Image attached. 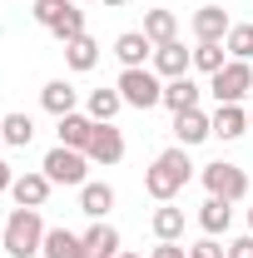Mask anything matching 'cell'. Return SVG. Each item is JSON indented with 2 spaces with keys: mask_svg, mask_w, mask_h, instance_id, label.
<instances>
[{
  "mask_svg": "<svg viewBox=\"0 0 253 258\" xmlns=\"http://www.w3.org/2000/svg\"><path fill=\"white\" fill-rule=\"evenodd\" d=\"M70 5H75V0H35V20H40V25H45V30H50V25H55V20H60L65 10H70Z\"/></svg>",
  "mask_w": 253,
  "mask_h": 258,
  "instance_id": "28",
  "label": "cell"
},
{
  "mask_svg": "<svg viewBox=\"0 0 253 258\" xmlns=\"http://www.w3.org/2000/svg\"><path fill=\"white\" fill-rule=\"evenodd\" d=\"M0 149H5V134H0Z\"/></svg>",
  "mask_w": 253,
  "mask_h": 258,
  "instance_id": "37",
  "label": "cell"
},
{
  "mask_svg": "<svg viewBox=\"0 0 253 258\" xmlns=\"http://www.w3.org/2000/svg\"><path fill=\"white\" fill-rule=\"evenodd\" d=\"M65 64H70V70H80V75H85V70H95V64H99V45L90 40V35L65 40Z\"/></svg>",
  "mask_w": 253,
  "mask_h": 258,
  "instance_id": "24",
  "label": "cell"
},
{
  "mask_svg": "<svg viewBox=\"0 0 253 258\" xmlns=\"http://www.w3.org/2000/svg\"><path fill=\"white\" fill-rule=\"evenodd\" d=\"M228 224H233V209H228V199H204L199 204V228L209 233V238H219V233H228Z\"/></svg>",
  "mask_w": 253,
  "mask_h": 258,
  "instance_id": "16",
  "label": "cell"
},
{
  "mask_svg": "<svg viewBox=\"0 0 253 258\" xmlns=\"http://www.w3.org/2000/svg\"><path fill=\"white\" fill-rule=\"evenodd\" d=\"M204 189L214 194V199H228V204H238L243 194H248V174L238 169V164H228V159H219V164H204Z\"/></svg>",
  "mask_w": 253,
  "mask_h": 258,
  "instance_id": "6",
  "label": "cell"
},
{
  "mask_svg": "<svg viewBox=\"0 0 253 258\" xmlns=\"http://www.w3.org/2000/svg\"><path fill=\"white\" fill-rule=\"evenodd\" d=\"M189 70H194V50H184L179 40L154 45V75L159 80H179V75H189Z\"/></svg>",
  "mask_w": 253,
  "mask_h": 258,
  "instance_id": "9",
  "label": "cell"
},
{
  "mask_svg": "<svg viewBox=\"0 0 253 258\" xmlns=\"http://www.w3.org/2000/svg\"><path fill=\"white\" fill-rule=\"evenodd\" d=\"M10 184H15V169L0 159V194H10Z\"/></svg>",
  "mask_w": 253,
  "mask_h": 258,
  "instance_id": "32",
  "label": "cell"
},
{
  "mask_svg": "<svg viewBox=\"0 0 253 258\" xmlns=\"http://www.w3.org/2000/svg\"><path fill=\"white\" fill-rule=\"evenodd\" d=\"M223 50H228L233 60H253V25H233L228 40H223Z\"/></svg>",
  "mask_w": 253,
  "mask_h": 258,
  "instance_id": "27",
  "label": "cell"
},
{
  "mask_svg": "<svg viewBox=\"0 0 253 258\" xmlns=\"http://www.w3.org/2000/svg\"><path fill=\"white\" fill-rule=\"evenodd\" d=\"M45 219H40V209H15L10 219H5V253L10 258H35L45 248Z\"/></svg>",
  "mask_w": 253,
  "mask_h": 258,
  "instance_id": "2",
  "label": "cell"
},
{
  "mask_svg": "<svg viewBox=\"0 0 253 258\" xmlns=\"http://www.w3.org/2000/svg\"><path fill=\"white\" fill-rule=\"evenodd\" d=\"M248 129H253V109H248Z\"/></svg>",
  "mask_w": 253,
  "mask_h": 258,
  "instance_id": "35",
  "label": "cell"
},
{
  "mask_svg": "<svg viewBox=\"0 0 253 258\" xmlns=\"http://www.w3.org/2000/svg\"><path fill=\"white\" fill-rule=\"evenodd\" d=\"M228 258H253V233L233 238V243H228Z\"/></svg>",
  "mask_w": 253,
  "mask_h": 258,
  "instance_id": "30",
  "label": "cell"
},
{
  "mask_svg": "<svg viewBox=\"0 0 253 258\" xmlns=\"http://www.w3.org/2000/svg\"><path fill=\"white\" fill-rule=\"evenodd\" d=\"M109 209H114V189L90 179V184L80 189V214H90V219H109Z\"/></svg>",
  "mask_w": 253,
  "mask_h": 258,
  "instance_id": "22",
  "label": "cell"
},
{
  "mask_svg": "<svg viewBox=\"0 0 253 258\" xmlns=\"http://www.w3.org/2000/svg\"><path fill=\"white\" fill-rule=\"evenodd\" d=\"M228 30H233V20H228V10H223V5H199V10H194V35H199V40L223 45Z\"/></svg>",
  "mask_w": 253,
  "mask_h": 258,
  "instance_id": "7",
  "label": "cell"
},
{
  "mask_svg": "<svg viewBox=\"0 0 253 258\" xmlns=\"http://www.w3.org/2000/svg\"><path fill=\"white\" fill-rule=\"evenodd\" d=\"M189 179H194V164H189V149H184V144L164 149V154L144 169V189H149V199H159V204H174V194H184Z\"/></svg>",
  "mask_w": 253,
  "mask_h": 258,
  "instance_id": "1",
  "label": "cell"
},
{
  "mask_svg": "<svg viewBox=\"0 0 253 258\" xmlns=\"http://www.w3.org/2000/svg\"><path fill=\"white\" fill-rule=\"evenodd\" d=\"M199 85H194L189 75H179V80H164V104L174 109V114H184V109H199Z\"/></svg>",
  "mask_w": 253,
  "mask_h": 258,
  "instance_id": "18",
  "label": "cell"
},
{
  "mask_svg": "<svg viewBox=\"0 0 253 258\" xmlns=\"http://www.w3.org/2000/svg\"><path fill=\"white\" fill-rule=\"evenodd\" d=\"M223 45H209V40H199V45H194V70H204V75H219L223 70Z\"/></svg>",
  "mask_w": 253,
  "mask_h": 258,
  "instance_id": "26",
  "label": "cell"
},
{
  "mask_svg": "<svg viewBox=\"0 0 253 258\" xmlns=\"http://www.w3.org/2000/svg\"><path fill=\"white\" fill-rule=\"evenodd\" d=\"M124 109V99H119V90H90V99H85V114L95 119V124H114V114Z\"/></svg>",
  "mask_w": 253,
  "mask_h": 258,
  "instance_id": "20",
  "label": "cell"
},
{
  "mask_svg": "<svg viewBox=\"0 0 253 258\" xmlns=\"http://www.w3.org/2000/svg\"><path fill=\"white\" fill-rule=\"evenodd\" d=\"M40 169L50 174V184H70V189H85V184H90V154H85V149H65V144H55Z\"/></svg>",
  "mask_w": 253,
  "mask_h": 258,
  "instance_id": "4",
  "label": "cell"
},
{
  "mask_svg": "<svg viewBox=\"0 0 253 258\" xmlns=\"http://www.w3.org/2000/svg\"><path fill=\"white\" fill-rule=\"evenodd\" d=\"M119 258H139V253H119Z\"/></svg>",
  "mask_w": 253,
  "mask_h": 258,
  "instance_id": "36",
  "label": "cell"
},
{
  "mask_svg": "<svg viewBox=\"0 0 253 258\" xmlns=\"http://www.w3.org/2000/svg\"><path fill=\"white\" fill-rule=\"evenodd\" d=\"M189 258H228V248H219V238H199L189 248Z\"/></svg>",
  "mask_w": 253,
  "mask_h": 258,
  "instance_id": "29",
  "label": "cell"
},
{
  "mask_svg": "<svg viewBox=\"0 0 253 258\" xmlns=\"http://www.w3.org/2000/svg\"><path fill=\"white\" fill-rule=\"evenodd\" d=\"M85 154H90V164H104V169L119 164L124 159V134H119L114 124H95V139H90Z\"/></svg>",
  "mask_w": 253,
  "mask_h": 258,
  "instance_id": "10",
  "label": "cell"
},
{
  "mask_svg": "<svg viewBox=\"0 0 253 258\" xmlns=\"http://www.w3.org/2000/svg\"><path fill=\"white\" fill-rule=\"evenodd\" d=\"M114 90H119V99H124L129 109H154V104H164V80H159L149 64L144 70H124L114 80Z\"/></svg>",
  "mask_w": 253,
  "mask_h": 258,
  "instance_id": "3",
  "label": "cell"
},
{
  "mask_svg": "<svg viewBox=\"0 0 253 258\" xmlns=\"http://www.w3.org/2000/svg\"><path fill=\"white\" fill-rule=\"evenodd\" d=\"M144 35H149V45L179 40V15H174V10H149V15H144Z\"/></svg>",
  "mask_w": 253,
  "mask_h": 258,
  "instance_id": "23",
  "label": "cell"
},
{
  "mask_svg": "<svg viewBox=\"0 0 253 258\" xmlns=\"http://www.w3.org/2000/svg\"><path fill=\"white\" fill-rule=\"evenodd\" d=\"M0 134H5L10 149H25V144L35 139V119L30 114H5V119H0Z\"/></svg>",
  "mask_w": 253,
  "mask_h": 258,
  "instance_id": "25",
  "label": "cell"
},
{
  "mask_svg": "<svg viewBox=\"0 0 253 258\" xmlns=\"http://www.w3.org/2000/svg\"><path fill=\"white\" fill-rule=\"evenodd\" d=\"M40 104H45L55 119H65V114H75V104H80V90H75L70 80H50V85L40 90Z\"/></svg>",
  "mask_w": 253,
  "mask_h": 258,
  "instance_id": "15",
  "label": "cell"
},
{
  "mask_svg": "<svg viewBox=\"0 0 253 258\" xmlns=\"http://www.w3.org/2000/svg\"><path fill=\"white\" fill-rule=\"evenodd\" d=\"M149 258H189V248H184V243H159Z\"/></svg>",
  "mask_w": 253,
  "mask_h": 258,
  "instance_id": "31",
  "label": "cell"
},
{
  "mask_svg": "<svg viewBox=\"0 0 253 258\" xmlns=\"http://www.w3.org/2000/svg\"><path fill=\"white\" fill-rule=\"evenodd\" d=\"M90 139H95V119H90V114L75 109V114L60 119V144L65 149H90Z\"/></svg>",
  "mask_w": 253,
  "mask_h": 258,
  "instance_id": "17",
  "label": "cell"
},
{
  "mask_svg": "<svg viewBox=\"0 0 253 258\" xmlns=\"http://www.w3.org/2000/svg\"><path fill=\"white\" fill-rule=\"evenodd\" d=\"M238 134H248V109H243V104H219V114H214V139H238Z\"/></svg>",
  "mask_w": 253,
  "mask_h": 258,
  "instance_id": "21",
  "label": "cell"
},
{
  "mask_svg": "<svg viewBox=\"0 0 253 258\" xmlns=\"http://www.w3.org/2000/svg\"><path fill=\"white\" fill-rule=\"evenodd\" d=\"M248 233H253V209H248Z\"/></svg>",
  "mask_w": 253,
  "mask_h": 258,
  "instance_id": "34",
  "label": "cell"
},
{
  "mask_svg": "<svg viewBox=\"0 0 253 258\" xmlns=\"http://www.w3.org/2000/svg\"><path fill=\"white\" fill-rule=\"evenodd\" d=\"M50 174L40 169V174H15V184H10V199H15V209H40L45 199H50Z\"/></svg>",
  "mask_w": 253,
  "mask_h": 258,
  "instance_id": "8",
  "label": "cell"
},
{
  "mask_svg": "<svg viewBox=\"0 0 253 258\" xmlns=\"http://www.w3.org/2000/svg\"><path fill=\"white\" fill-rule=\"evenodd\" d=\"M114 55H119L124 70H144V64L154 60V45H149V35H144V30H124L119 40H114Z\"/></svg>",
  "mask_w": 253,
  "mask_h": 258,
  "instance_id": "12",
  "label": "cell"
},
{
  "mask_svg": "<svg viewBox=\"0 0 253 258\" xmlns=\"http://www.w3.org/2000/svg\"><path fill=\"white\" fill-rule=\"evenodd\" d=\"M174 139L194 149V144H204V139H214V119L204 114V109H184V114H174Z\"/></svg>",
  "mask_w": 253,
  "mask_h": 258,
  "instance_id": "11",
  "label": "cell"
},
{
  "mask_svg": "<svg viewBox=\"0 0 253 258\" xmlns=\"http://www.w3.org/2000/svg\"><path fill=\"white\" fill-rule=\"evenodd\" d=\"M149 228H154L159 243H179V238H184V209H174V204H159L154 219H149Z\"/></svg>",
  "mask_w": 253,
  "mask_h": 258,
  "instance_id": "19",
  "label": "cell"
},
{
  "mask_svg": "<svg viewBox=\"0 0 253 258\" xmlns=\"http://www.w3.org/2000/svg\"><path fill=\"white\" fill-rule=\"evenodd\" d=\"M99 5H109V10H119V5H124V0H99Z\"/></svg>",
  "mask_w": 253,
  "mask_h": 258,
  "instance_id": "33",
  "label": "cell"
},
{
  "mask_svg": "<svg viewBox=\"0 0 253 258\" xmlns=\"http://www.w3.org/2000/svg\"><path fill=\"white\" fill-rule=\"evenodd\" d=\"M45 258H90V248H85V233H70V228H50L45 233V248H40Z\"/></svg>",
  "mask_w": 253,
  "mask_h": 258,
  "instance_id": "14",
  "label": "cell"
},
{
  "mask_svg": "<svg viewBox=\"0 0 253 258\" xmlns=\"http://www.w3.org/2000/svg\"><path fill=\"white\" fill-rule=\"evenodd\" d=\"M248 90H253V64L248 60H228L219 75H209V95L219 104H243Z\"/></svg>",
  "mask_w": 253,
  "mask_h": 258,
  "instance_id": "5",
  "label": "cell"
},
{
  "mask_svg": "<svg viewBox=\"0 0 253 258\" xmlns=\"http://www.w3.org/2000/svg\"><path fill=\"white\" fill-rule=\"evenodd\" d=\"M85 248H90V258H119V253H124V238H119L114 224L95 219V224L85 228Z\"/></svg>",
  "mask_w": 253,
  "mask_h": 258,
  "instance_id": "13",
  "label": "cell"
}]
</instances>
